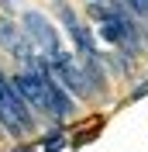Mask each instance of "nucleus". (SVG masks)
<instances>
[{
    "label": "nucleus",
    "instance_id": "1",
    "mask_svg": "<svg viewBox=\"0 0 148 152\" xmlns=\"http://www.w3.org/2000/svg\"><path fill=\"white\" fill-rule=\"evenodd\" d=\"M0 121L7 124L10 135H21L24 128H31V104L14 86V80L7 83L4 76H0Z\"/></svg>",
    "mask_w": 148,
    "mask_h": 152
},
{
    "label": "nucleus",
    "instance_id": "2",
    "mask_svg": "<svg viewBox=\"0 0 148 152\" xmlns=\"http://www.w3.org/2000/svg\"><path fill=\"white\" fill-rule=\"evenodd\" d=\"M24 28H28V35L35 38L38 45H41V52L48 56V62H55L59 56H62V48H59V38H55V31H52V24H48L41 14H28L24 18Z\"/></svg>",
    "mask_w": 148,
    "mask_h": 152
},
{
    "label": "nucleus",
    "instance_id": "3",
    "mask_svg": "<svg viewBox=\"0 0 148 152\" xmlns=\"http://www.w3.org/2000/svg\"><path fill=\"white\" fill-rule=\"evenodd\" d=\"M14 86H17L24 100L38 111H48V86H45V73H17L14 76Z\"/></svg>",
    "mask_w": 148,
    "mask_h": 152
},
{
    "label": "nucleus",
    "instance_id": "4",
    "mask_svg": "<svg viewBox=\"0 0 148 152\" xmlns=\"http://www.w3.org/2000/svg\"><path fill=\"white\" fill-rule=\"evenodd\" d=\"M41 73H45V86H48V114H52V118H69V114H73V104H69V97L59 90L55 76L48 73V69H41Z\"/></svg>",
    "mask_w": 148,
    "mask_h": 152
},
{
    "label": "nucleus",
    "instance_id": "5",
    "mask_svg": "<svg viewBox=\"0 0 148 152\" xmlns=\"http://www.w3.org/2000/svg\"><path fill=\"white\" fill-rule=\"evenodd\" d=\"M0 42L7 45V52H14L17 59H31V45H28V38L21 35L10 21H0Z\"/></svg>",
    "mask_w": 148,
    "mask_h": 152
},
{
    "label": "nucleus",
    "instance_id": "6",
    "mask_svg": "<svg viewBox=\"0 0 148 152\" xmlns=\"http://www.w3.org/2000/svg\"><path fill=\"white\" fill-rule=\"evenodd\" d=\"M59 10H62V21H65V28H69V35L76 38V45H79V52H86V56H90V52H93V42H90V35H86L83 21L76 18V14H73L69 7H65V4H59Z\"/></svg>",
    "mask_w": 148,
    "mask_h": 152
},
{
    "label": "nucleus",
    "instance_id": "7",
    "mask_svg": "<svg viewBox=\"0 0 148 152\" xmlns=\"http://www.w3.org/2000/svg\"><path fill=\"white\" fill-rule=\"evenodd\" d=\"M59 149H62V138L59 135L55 138H45V152H59Z\"/></svg>",
    "mask_w": 148,
    "mask_h": 152
}]
</instances>
